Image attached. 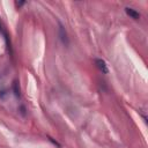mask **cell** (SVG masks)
I'll list each match as a JSON object with an SVG mask.
<instances>
[{
    "mask_svg": "<svg viewBox=\"0 0 148 148\" xmlns=\"http://www.w3.org/2000/svg\"><path fill=\"white\" fill-rule=\"evenodd\" d=\"M126 14L127 15H130L132 18H135V20H138L139 17H140V14L135 10V9H133V8H126Z\"/></svg>",
    "mask_w": 148,
    "mask_h": 148,
    "instance_id": "2",
    "label": "cell"
},
{
    "mask_svg": "<svg viewBox=\"0 0 148 148\" xmlns=\"http://www.w3.org/2000/svg\"><path fill=\"white\" fill-rule=\"evenodd\" d=\"M95 62H96V66H97V68L99 71H102L105 74L108 73V67H106V64H105V61L103 59H96Z\"/></svg>",
    "mask_w": 148,
    "mask_h": 148,
    "instance_id": "1",
    "label": "cell"
},
{
    "mask_svg": "<svg viewBox=\"0 0 148 148\" xmlns=\"http://www.w3.org/2000/svg\"><path fill=\"white\" fill-rule=\"evenodd\" d=\"M24 2H16V6H22Z\"/></svg>",
    "mask_w": 148,
    "mask_h": 148,
    "instance_id": "3",
    "label": "cell"
}]
</instances>
